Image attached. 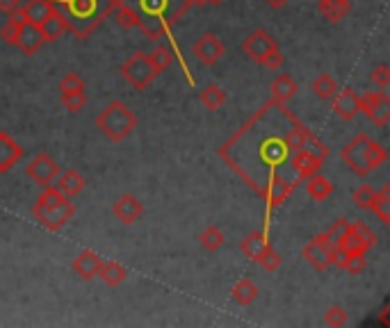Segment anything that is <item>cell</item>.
Instances as JSON below:
<instances>
[{"label":"cell","instance_id":"cell-1","mask_svg":"<svg viewBox=\"0 0 390 328\" xmlns=\"http://www.w3.org/2000/svg\"><path fill=\"white\" fill-rule=\"evenodd\" d=\"M114 5L117 0H62V7L55 5V9L67 18V30L85 39L92 35L96 26L103 23V18L112 12Z\"/></svg>","mask_w":390,"mask_h":328},{"label":"cell","instance_id":"cell-2","mask_svg":"<svg viewBox=\"0 0 390 328\" xmlns=\"http://www.w3.org/2000/svg\"><path fill=\"white\" fill-rule=\"evenodd\" d=\"M340 158H342V162L347 164V167H350V171L354 173V176L363 178L370 171L381 167V164L388 160V153L381 144H379V141H372L365 133H361L340 151Z\"/></svg>","mask_w":390,"mask_h":328},{"label":"cell","instance_id":"cell-3","mask_svg":"<svg viewBox=\"0 0 390 328\" xmlns=\"http://www.w3.org/2000/svg\"><path fill=\"white\" fill-rule=\"evenodd\" d=\"M94 124L107 139L124 141L128 135H133V130L137 128V116L130 112V107L126 103L112 101L101 109L99 116L94 119Z\"/></svg>","mask_w":390,"mask_h":328},{"label":"cell","instance_id":"cell-4","mask_svg":"<svg viewBox=\"0 0 390 328\" xmlns=\"http://www.w3.org/2000/svg\"><path fill=\"white\" fill-rule=\"evenodd\" d=\"M121 75L124 80L137 92H144L146 87L158 78V71L153 69V64L148 62V55L142 50H135L130 58L121 64Z\"/></svg>","mask_w":390,"mask_h":328},{"label":"cell","instance_id":"cell-5","mask_svg":"<svg viewBox=\"0 0 390 328\" xmlns=\"http://www.w3.org/2000/svg\"><path fill=\"white\" fill-rule=\"evenodd\" d=\"M73 214H75V205L69 199L53 203V205H43V207L32 205V217H35L46 231H53V233L62 231V228L71 222Z\"/></svg>","mask_w":390,"mask_h":328},{"label":"cell","instance_id":"cell-6","mask_svg":"<svg viewBox=\"0 0 390 328\" xmlns=\"http://www.w3.org/2000/svg\"><path fill=\"white\" fill-rule=\"evenodd\" d=\"M335 253H338V244H333L327 233L313 237L306 248H303V258H306V262L315 271H327L333 265Z\"/></svg>","mask_w":390,"mask_h":328},{"label":"cell","instance_id":"cell-7","mask_svg":"<svg viewBox=\"0 0 390 328\" xmlns=\"http://www.w3.org/2000/svg\"><path fill=\"white\" fill-rule=\"evenodd\" d=\"M361 112H365V116L370 119L377 126H388L390 121V98L386 92H370L361 96Z\"/></svg>","mask_w":390,"mask_h":328},{"label":"cell","instance_id":"cell-8","mask_svg":"<svg viewBox=\"0 0 390 328\" xmlns=\"http://www.w3.org/2000/svg\"><path fill=\"white\" fill-rule=\"evenodd\" d=\"M26 173L35 180L41 187H46V185H53V180L58 178L60 173V164L53 160L48 153H39V155L32 158V162L26 167Z\"/></svg>","mask_w":390,"mask_h":328},{"label":"cell","instance_id":"cell-9","mask_svg":"<svg viewBox=\"0 0 390 328\" xmlns=\"http://www.w3.org/2000/svg\"><path fill=\"white\" fill-rule=\"evenodd\" d=\"M192 53L201 64H205V67H212V64H217L222 60L224 43L217 39V35H212V32H205V35H201L197 41H194Z\"/></svg>","mask_w":390,"mask_h":328},{"label":"cell","instance_id":"cell-10","mask_svg":"<svg viewBox=\"0 0 390 328\" xmlns=\"http://www.w3.org/2000/svg\"><path fill=\"white\" fill-rule=\"evenodd\" d=\"M112 214H114L124 226L137 224L139 219L144 217V203L139 201V199H135L133 194H124V196H119L117 203L112 205Z\"/></svg>","mask_w":390,"mask_h":328},{"label":"cell","instance_id":"cell-11","mask_svg":"<svg viewBox=\"0 0 390 328\" xmlns=\"http://www.w3.org/2000/svg\"><path fill=\"white\" fill-rule=\"evenodd\" d=\"M276 48V41L272 39V35L269 32H265V30H256V32H251L247 39H244V43H242V50L251 58L254 62H263L265 60V55L269 53V50H274Z\"/></svg>","mask_w":390,"mask_h":328},{"label":"cell","instance_id":"cell-12","mask_svg":"<svg viewBox=\"0 0 390 328\" xmlns=\"http://www.w3.org/2000/svg\"><path fill=\"white\" fill-rule=\"evenodd\" d=\"M101 265H103V258L99 253H94V251H90V248H82L80 253L73 258L71 269H73L75 276H80L82 280H92V278L99 276Z\"/></svg>","mask_w":390,"mask_h":328},{"label":"cell","instance_id":"cell-13","mask_svg":"<svg viewBox=\"0 0 390 328\" xmlns=\"http://www.w3.org/2000/svg\"><path fill=\"white\" fill-rule=\"evenodd\" d=\"M333 112L340 116L342 121H352V119L361 112V96L354 89H342L333 96Z\"/></svg>","mask_w":390,"mask_h":328},{"label":"cell","instance_id":"cell-14","mask_svg":"<svg viewBox=\"0 0 390 328\" xmlns=\"http://www.w3.org/2000/svg\"><path fill=\"white\" fill-rule=\"evenodd\" d=\"M23 158V148L18 141L7 135L5 130H0V173H7L9 169H14V164Z\"/></svg>","mask_w":390,"mask_h":328},{"label":"cell","instance_id":"cell-15","mask_svg":"<svg viewBox=\"0 0 390 328\" xmlns=\"http://www.w3.org/2000/svg\"><path fill=\"white\" fill-rule=\"evenodd\" d=\"M43 43H46V41H43V37H41L39 26L30 23V21H26V23L18 26V35H16L14 46H18L26 55H35L43 46Z\"/></svg>","mask_w":390,"mask_h":328},{"label":"cell","instance_id":"cell-16","mask_svg":"<svg viewBox=\"0 0 390 328\" xmlns=\"http://www.w3.org/2000/svg\"><path fill=\"white\" fill-rule=\"evenodd\" d=\"M322 164V158H318L315 153H310L308 148L295 151V158H292V169L299 178H310L313 173H318Z\"/></svg>","mask_w":390,"mask_h":328},{"label":"cell","instance_id":"cell-17","mask_svg":"<svg viewBox=\"0 0 390 328\" xmlns=\"http://www.w3.org/2000/svg\"><path fill=\"white\" fill-rule=\"evenodd\" d=\"M85 176H80L75 169H67L64 173H58V185L55 187L67 196V199H73V196H78L82 190H85Z\"/></svg>","mask_w":390,"mask_h":328},{"label":"cell","instance_id":"cell-18","mask_svg":"<svg viewBox=\"0 0 390 328\" xmlns=\"http://www.w3.org/2000/svg\"><path fill=\"white\" fill-rule=\"evenodd\" d=\"M39 30H41L43 41H46V43H53V41L62 39V35L67 32V18H64V16L58 12V9H55V12H53L48 18H43V21H41Z\"/></svg>","mask_w":390,"mask_h":328},{"label":"cell","instance_id":"cell-19","mask_svg":"<svg viewBox=\"0 0 390 328\" xmlns=\"http://www.w3.org/2000/svg\"><path fill=\"white\" fill-rule=\"evenodd\" d=\"M269 92H272L276 103L283 105V103L290 101V98H295V94H297V82H295V78H292V75L281 73V75H276V78H274L272 87H269Z\"/></svg>","mask_w":390,"mask_h":328},{"label":"cell","instance_id":"cell-20","mask_svg":"<svg viewBox=\"0 0 390 328\" xmlns=\"http://www.w3.org/2000/svg\"><path fill=\"white\" fill-rule=\"evenodd\" d=\"M23 12H26V21H30V23H35V26H41L43 18H48L55 12V3H53V0H28Z\"/></svg>","mask_w":390,"mask_h":328},{"label":"cell","instance_id":"cell-21","mask_svg":"<svg viewBox=\"0 0 390 328\" xmlns=\"http://www.w3.org/2000/svg\"><path fill=\"white\" fill-rule=\"evenodd\" d=\"M352 0H318V9L322 16H327L331 23H338L350 14Z\"/></svg>","mask_w":390,"mask_h":328},{"label":"cell","instance_id":"cell-22","mask_svg":"<svg viewBox=\"0 0 390 328\" xmlns=\"http://www.w3.org/2000/svg\"><path fill=\"white\" fill-rule=\"evenodd\" d=\"M99 278L105 283L107 288H117V285H121V283L128 278V271L124 265H119L117 260H107L101 265L99 269Z\"/></svg>","mask_w":390,"mask_h":328},{"label":"cell","instance_id":"cell-23","mask_svg":"<svg viewBox=\"0 0 390 328\" xmlns=\"http://www.w3.org/2000/svg\"><path fill=\"white\" fill-rule=\"evenodd\" d=\"M333 265L345 269L347 273H352V276H359V273L365 271L367 260H365V253H342V251H338L333 258Z\"/></svg>","mask_w":390,"mask_h":328},{"label":"cell","instance_id":"cell-24","mask_svg":"<svg viewBox=\"0 0 390 328\" xmlns=\"http://www.w3.org/2000/svg\"><path fill=\"white\" fill-rule=\"evenodd\" d=\"M269 242H267V235L263 233V231H254V233H249L244 239H242V244H240V248H242V253H244V258H249V260H258L260 258V253L265 251V246H267Z\"/></svg>","mask_w":390,"mask_h":328},{"label":"cell","instance_id":"cell-25","mask_svg":"<svg viewBox=\"0 0 390 328\" xmlns=\"http://www.w3.org/2000/svg\"><path fill=\"white\" fill-rule=\"evenodd\" d=\"M306 180H308L306 182V192H308V196H310L313 201H327L329 196H331L333 185H331L329 178L320 176V173H313V176L306 178Z\"/></svg>","mask_w":390,"mask_h":328},{"label":"cell","instance_id":"cell-26","mask_svg":"<svg viewBox=\"0 0 390 328\" xmlns=\"http://www.w3.org/2000/svg\"><path fill=\"white\" fill-rule=\"evenodd\" d=\"M233 301L235 303H240V305H249V303H254L258 299V288H256V283L251 278H240L235 283V288H233Z\"/></svg>","mask_w":390,"mask_h":328},{"label":"cell","instance_id":"cell-27","mask_svg":"<svg viewBox=\"0 0 390 328\" xmlns=\"http://www.w3.org/2000/svg\"><path fill=\"white\" fill-rule=\"evenodd\" d=\"M201 105L205 109H210V112H217V109H222L224 103H226V92L222 89L220 84H208V87H203L201 94Z\"/></svg>","mask_w":390,"mask_h":328},{"label":"cell","instance_id":"cell-28","mask_svg":"<svg viewBox=\"0 0 390 328\" xmlns=\"http://www.w3.org/2000/svg\"><path fill=\"white\" fill-rule=\"evenodd\" d=\"M313 94H315L320 101H331V98L338 94V82H335L329 73H320L315 80H313Z\"/></svg>","mask_w":390,"mask_h":328},{"label":"cell","instance_id":"cell-29","mask_svg":"<svg viewBox=\"0 0 390 328\" xmlns=\"http://www.w3.org/2000/svg\"><path fill=\"white\" fill-rule=\"evenodd\" d=\"M370 210L381 219V224H390V185H384L381 192H374Z\"/></svg>","mask_w":390,"mask_h":328},{"label":"cell","instance_id":"cell-30","mask_svg":"<svg viewBox=\"0 0 390 328\" xmlns=\"http://www.w3.org/2000/svg\"><path fill=\"white\" fill-rule=\"evenodd\" d=\"M224 233L220 231L217 226H205L201 235H199V242L205 251H220L222 244H224Z\"/></svg>","mask_w":390,"mask_h":328},{"label":"cell","instance_id":"cell-31","mask_svg":"<svg viewBox=\"0 0 390 328\" xmlns=\"http://www.w3.org/2000/svg\"><path fill=\"white\" fill-rule=\"evenodd\" d=\"M60 101H62V105L67 107L71 114H78L80 109L87 105V101H90V96L85 94V89H78V92H62L60 94Z\"/></svg>","mask_w":390,"mask_h":328},{"label":"cell","instance_id":"cell-32","mask_svg":"<svg viewBox=\"0 0 390 328\" xmlns=\"http://www.w3.org/2000/svg\"><path fill=\"white\" fill-rule=\"evenodd\" d=\"M260 267H263L265 271H269V273H274L281 265H283V258H281V253L278 251L272 246V244H267L265 246V251L260 253V258L256 260Z\"/></svg>","mask_w":390,"mask_h":328},{"label":"cell","instance_id":"cell-33","mask_svg":"<svg viewBox=\"0 0 390 328\" xmlns=\"http://www.w3.org/2000/svg\"><path fill=\"white\" fill-rule=\"evenodd\" d=\"M148 55V62L153 64V69L158 71V73H162L165 69H169L171 67V62H173V53L169 50V48H165V46H158V48H153L151 53H146Z\"/></svg>","mask_w":390,"mask_h":328},{"label":"cell","instance_id":"cell-34","mask_svg":"<svg viewBox=\"0 0 390 328\" xmlns=\"http://www.w3.org/2000/svg\"><path fill=\"white\" fill-rule=\"evenodd\" d=\"M347 322H350V315H347L345 308H340V305H333V308L324 312V324L331 326V328H340Z\"/></svg>","mask_w":390,"mask_h":328},{"label":"cell","instance_id":"cell-35","mask_svg":"<svg viewBox=\"0 0 390 328\" xmlns=\"http://www.w3.org/2000/svg\"><path fill=\"white\" fill-rule=\"evenodd\" d=\"M372 199H374V190L370 185H361V187L352 194V201L356 203V207H361V210H370Z\"/></svg>","mask_w":390,"mask_h":328},{"label":"cell","instance_id":"cell-36","mask_svg":"<svg viewBox=\"0 0 390 328\" xmlns=\"http://www.w3.org/2000/svg\"><path fill=\"white\" fill-rule=\"evenodd\" d=\"M78 89H85V78H82L80 73L69 71V73L60 80V94H62V92H78Z\"/></svg>","mask_w":390,"mask_h":328},{"label":"cell","instance_id":"cell-37","mask_svg":"<svg viewBox=\"0 0 390 328\" xmlns=\"http://www.w3.org/2000/svg\"><path fill=\"white\" fill-rule=\"evenodd\" d=\"M370 78H372V82L379 87V89L386 92V89H388V84H390V69L386 67V64H379V67L372 69Z\"/></svg>","mask_w":390,"mask_h":328},{"label":"cell","instance_id":"cell-38","mask_svg":"<svg viewBox=\"0 0 390 328\" xmlns=\"http://www.w3.org/2000/svg\"><path fill=\"white\" fill-rule=\"evenodd\" d=\"M260 64H263V67H265V69H269V71H278V69L286 64V55L281 53V50H278V46H276L274 50H269V53L265 55V60L260 62Z\"/></svg>","mask_w":390,"mask_h":328},{"label":"cell","instance_id":"cell-39","mask_svg":"<svg viewBox=\"0 0 390 328\" xmlns=\"http://www.w3.org/2000/svg\"><path fill=\"white\" fill-rule=\"evenodd\" d=\"M352 228L356 231V235L361 237V242H363L367 248H372V246L377 244V235H374V233H372L370 228H367L363 222H354V224H352Z\"/></svg>","mask_w":390,"mask_h":328},{"label":"cell","instance_id":"cell-40","mask_svg":"<svg viewBox=\"0 0 390 328\" xmlns=\"http://www.w3.org/2000/svg\"><path fill=\"white\" fill-rule=\"evenodd\" d=\"M18 26L21 23H16V21H12V18H7V23L0 28V39H3L5 43H16V35H18Z\"/></svg>","mask_w":390,"mask_h":328},{"label":"cell","instance_id":"cell-41","mask_svg":"<svg viewBox=\"0 0 390 328\" xmlns=\"http://www.w3.org/2000/svg\"><path fill=\"white\" fill-rule=\"evenodd\" d=\"M347 228H350V222H347V219H338V222H335V224L329 228V231H327V237L331 239L333 244H338V239L345 235Z\"/></svg>","mask_w":390,"mask_h":328},{"label":"cell","instance_id":"cell-42","mask_svg":"<svg viewBox=\"0 0 390 328\" xmlns=\"http://www.w3.org/2000/svg\"><path fill=\"white\" fill-rule=\"evenodd\" d=\"M265 3L269 5V7H274V9H281V7H286L290 0H265Z\"/></svg>","mask_w":390,"mask_h":328},{"label":"cell","instance_id":"cell-43","mask_svg":"<svg viewBox=\"0 0 390 328\" xmlns=\"http://www.w3.org/2000/svg\"><path fill=\"white\" fill-rule=\"evenodd\" d=\"M188 3L194 7H203V5H208V0H188Z\"/></svg>","mask_w":390,"mask_h":328},{"label":"cell","instance_id":"cell-44","mask_svg":"<svg viewBox=\"0 0 390 328\" xmlns=\"http://www.w3.org/2000/svg\"><path fill=\"white\" fill-rule=\"evenodd\" d=\"M222 3H226V0H208V5H215V7H220Z\"/></svg>","mask_w":390,"mask_h":328}]
</instances>
